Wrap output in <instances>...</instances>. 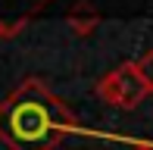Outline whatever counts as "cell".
Masks as SVG:
<instances>
[{"label":"cell","instance_id":"1","mask_svg":"<svg viewBox=\"0 0 153 150\" xmlns=\"http://www.w3.org/2000/svg\"><path fill=\"white\" fill-rule=\"evenodd\" d=\"M3 128L16 144H22L28 150H38L53 138L50 106L41 103V100H19V103L10 106V113L3 119Z\"/></svg>","mask_w":153,"mask_h":150}]
</instances>
